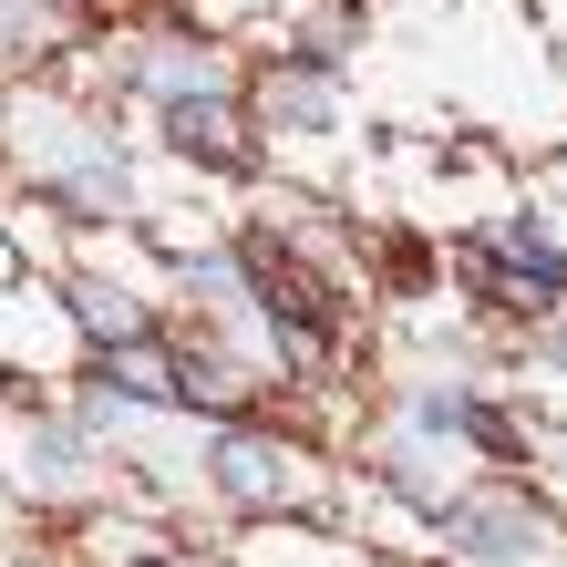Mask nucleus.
Segmentation results:
<instances>
[{
  "mask_svg": "<svg viewBox=\"0 0 567 567\" xmlns=\"http://www.w3.org/2000/svg\"><path fill=\"white\" fill-rule=\"evenodd\" d=\"M227 258L248 279V310L269 330V361L279 372H330L361 330V299H351V269L341 258H310V238L279 217H238L227 227Z\"/></svg>",
  "mask_w": 567,
  "mask_h": 567,
  "instance_id": "obj_1",
  "label": "nucleus"
},
{
  "mask_svg": "<svg viewBox=\"0 0 567 567\" xmlns=\"http://www.w3.org/2000/svg\"><path fill=\"white\" fill-rule=\"evenodd\" d=\"M454 289L495 330H547L567 320V238L547 217H485L454 238Z\"/></svg>",
  "mask_w": 567,
  "mask_h": 567,
  "instance_id": "obj_2",
  "label": "nucleus"
},
{
  "mask_svg": "<svg viewBox=\"0 0 567 567\" xmlns=\"http://www.w3.org/2000/svg\"><path fill=\"white\" fill-rule=\"evenodd\" d=\"M155 135L176 165H196V176H217V186H258L269 176V124H258L248 104V83H227V93H176V104H155Z\"/></svg>",
  "mask_w": 567,
  "mask_h": 567,
  "instance_id": "obj_3",
  "label": "nucleus"
},
{
  "mask_svg": "<svg viewBox=\"0 0 567 567\" xmlns=\"http://www.w3.org/2000/svg\"><path fill=\"white\" fill-rule=\"evenodd\" d=\"M207 495H217V506H238V516H279V506L310 495V444L279 433L269 413L217 423L207 433Z\"/></svg>",
  "mask_w": 567,
  "mask_h": 567,
  "instance_id": "obj_4",
  "label": "nucleus"
},
{
  "mask_svg": "<svg viewBox=\"0 0 567 567\" xmlns=\"http://www.w3.org/2000/svg\"><path fill=\"white\" fill-rule=\"evenodd\" d=\"M248 104H258V124H269V145H330L351 124V73H341L330 42H299V52L258 62Z\"/></svg>",
  "mask_w": 567,
  "mask_h": 567,
  "instance_id": "obj_5",
  "label": "nucleus"
},
{
  "mask_svg": "<svg viewBox=\"0 0 567 567\" xmlns=\"http://www.w3.org/2000/svg\"><path fill=\"white\" fill-rule=\"evenodd\" d=\"M433 547L464 557V567H526L547 547V506L526 485H475V495H454V506L433 516Z\"/></svg>",
  "mask_w": 567,
  "mask_h": 567,
  "instance_id": "obj_6",
  "label": "nucleus"
},
{
  "mask_svg": "<svg viewBox=\"0 0 567 567\" xmlns=\"http://www.w3.org/2000/svg\"><path fill=\"white\" fill-rule=\"evenodd\" d=\"M83 392H104V403H135V413H176V330H135V341H104L93 351Z\"/></svg>",
  "mask_w": 567,
  "mask_h": 567,
  "instance_id": "obj_7",
  "label": "nucleus"
},
{
  "mask_svg": "<svg viewBox=\"0 0 567 567\" xmlns=\"http://www.w3.org/2000/svg\"><path fill=\"white\" fill-rule=\"evenodd\" d=\"M124 83H135L145 104H176V93H227L238 73H227L217 42H176V31H155V42L124 52Z\"/></svg>",
  "mask_w": 567,
  "mask_h": 567,
  "instance_id": "obj_8",
  "label": "nucleus"
},
{
  "mask_svg": "<svg viewBox=\"0 0 567 567\" xmlns=\"http://www.w3.org/2000/svg\"><path fill=\"white\" fill-rule=\"evenodd\" d=\"M475 403H485V382H464V372H413V382H403V423L433 433V444H464Z\"/></svg>",
  "mask_w": 567,
  "mask_h": 567,
  "instance_id": "obj_9",
  "label": "nucleus"
},
{
  "mask_svg": "<svg viewBox=\"0 0 567 567\" xmlns=\"http://www.w3.org/2000/svg\"><path fill=\"white\" fill-rule=\"evenodd\" d=\"M73 320L93 330V351H104V341H135V330H155V320L135 310V289H93V279L73 289Z\"/></svg>",
  "mask_w": 567,
  "mask_h": 567,
  "instance_id": "obj_10",
  "label": "nucleus"
},
{
  "mask_svg": "<svg viewBox=\"0 0 567 567\" xmlns=\"http://www.w3.org/2000/svg\"><path fill=\"white\" fill-rule=\"evenodd\" d=\"M464 444L495 454V464H526V454H537V433H526V413H516V403H495V392H485L475 423H464Z\"/></svg>",
  "mask_w": 567,
  "mask_h": 567,
  "instance_id": "obj_11",
  "label": "nucleus"
},
{
  "mask_svg": "<svg viewBox=\"0 0 567 567\" xmlns=\"http://www.w3.org/2000/svg\"><path fill=\"white\" fill-rule=\"evenodd\" d=\"M52 31H62L52 0H0V52H42Z\"/></svg>",
  "mask_w": 567,
  "mask_h": 567,
  "instance_id": "obj_12",
  "label": "nucleus"
},
{
  "mask_svg": "<svg viewBox=\"0 0 567 567\" xmlns=\"http://www.w3.org/2000/svg\"><path fill=\"white\" fill-rule=\"evenodd\" d=\"M135 567H186V557H176V547H145V557H135Z\"/></svg>",
  "mask_w": 567,
  "mask_h": 567,
  "instance_id": "obj_13",
  "label": "nucleus"
},
{
  "mask_svg": "<svg viewBox=\"0 0 567 567\" xmlns=\"http://www.w3.org/2000/svg\"><path fill=\"white\" fill-rule=\"evenodd\" d=\"M52 11H93V0H52Z\"/></svg>",
  "mask_w": 567,
  "mask_h": 567,
  "instance_id": "obj_14",
  "label": "nucleus"
}]
</instances>
